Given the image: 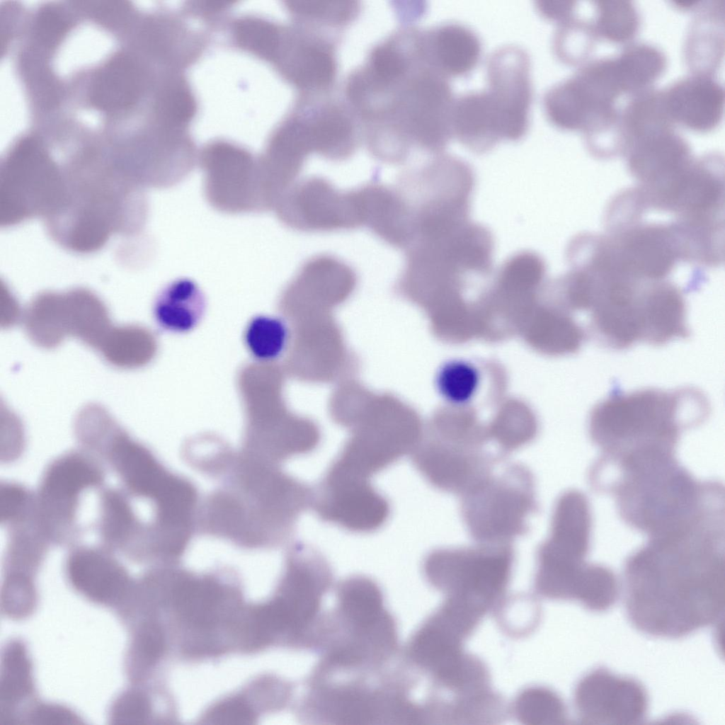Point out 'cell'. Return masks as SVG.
<instances>
[{
	"label": "cell",
	"instance_id": "6da1fadb",
	"mask_svg": "<svg viewBox=\"0 0 725 725\" xmlns=\"http://www.w3.org/2000/svg\"><path fill=\"white\" fill-rule=\"evenodd\" d=\"M724 523L703 518L649 537L624 569L627 616L656 638L681 639L724 611Z\"/></svg>",
	"mask_w": 725,
	"mask_h": 725
},
{
	"label": "cell",
	"instance_id": "7a4b0ae2",
	"mask_svg": "<svg viewBox=\"0 0 725 725\" xmlns=\"http://www.w3.org/2000/svg\"><path fill=\"white\" fill-rule=\"evenodd\" d=\"M343 96L370 154L401 164L415 151L443 153L453 137L455 98L448 79L404 45L370 57L347 76Z\"/></svg>",
	"mask_w": 725,
	"mask_h": 725
},
{
	"label": "cell",
	"instance_id": "3957f363",
	"mask_svg": "<svg viewBox=\"0 0 725 725\" xmlns=\"http://www.w3.org/2000/svg\"><path fill=\"white\" fill-rule=\"evenodd\" d=\"M219 486L201 501L198 532L244 549L279 547L311 506L312 487L239 450Z\"/></svg>",
	"mask_w": 725,
	"mask_h": 725
},
{
	"label": "cell",
	"instance_id": "277c9868",
	"mask_svg": "<svg viewBox=\"0 0 725 725\" xmlns=\"http://www.w3.org/2000/svg\"><path fill=\"white\" fill-rule=\"evenodd\" d=\"M675 453L649 447L603 459L590 470V484L614 496L620 516L630 527L649 537L670 532L697 516L717 486L696 479Z\"/></svg>",
	"mask_w": 725,
	"mask_h": 725
},
{
	"label": "cell",
	"instance_id": "5b68a950",
	"mask_svg": "<svg viewBox=\"0 0 725 725\" xmlns=\"http://www.w3.org/2000/svg\"><path fill=\"white\" fill-rule=\"evenodd\" d=\"M709 413L707 396L692 387L612 392L592 408L588 429L600 453L646 447L676 450L681 433L702 423Z\"/></svg>",
	"mask_w": 725,
	"mask_h": 725
},
{
	"label": "cell",
	"instance_id": "8992f818",
	"mask_svg": "<svg viewBox=\"0 0 725 725\" xmlns=\"http://www.w3.org/2000/svg\"><path fill=\"white\" fill-rule=\"evenodd\" d=\"M494 239L471 219L414 240L406 250L401 285L412 292L457 299L472 280L493 275Z\"/></svg>",
	"mask_w": 725,
	"mask_h": 725
},
{
	"label": "cell",
	"instance_id": "52a82bcc",
	"mask_svg": "<svg viewBox=\"0 0 725 725\" xmlns=\"http://www.w3.org/2000/svg\"><path fill=\"white\" fill-rule=\"evenodd\" d=\"M236 382L244 412L241 452L281 466L316 449L319 442L316 429L293 417L285 406L281 372L275 362L246 364Z\"/></svg>",
	"mask_w": 725,
	"mask_h": 725
},
{
	"label": "cell",
	"instance_id": "ba28073f",
	"mask_svg": "<svg viewBox=\"0 0 725 725\" xmlns=\"http://www.w3.org/2000/svg\"><path fill=\"white\" fill-rule=\"evenodd\" d=\"M500 464L459 496L462 519L476 543H510L529 532L527 520L539 511L529 468Z\"/></svg>",
	"mask_w": 725,
	"mask_h": 725
},
{
	"label": "cell",
	"instance_id": "9c48e42d",
	"mask_svg": "<svg viewBox=\"0 0 725 725\" xmlns=\"http://www.w3.org/2000/svg\"><path fill=\"white\" fill-rule=\"evenodd\" d=\"M514 561L510 543H477L435 548L425 556L422 571L428 583L445 598L486 614L506 590Z\"/></svg>",
	"mask_w": 725,
	"mask_h": 725
},
{
	"label": "cell",
	"instance_id": "30bf717a",
	"mask_svg": "<svg viewBox=\"0 0 725 725\" xmlns=\"http://www.w3.org/2000/svg\"><path fill=\"white\" fill-rule=\"evenodd\" d=\"M372 670H343L351 675L312 673L307 701L310 719L316 724H399L404 694L392 673L376 684L367 682ZM326 674V673H323ZM333 675V674H329ZM370 677V676H369Z\"/></svg>",
	"mask_w": 725,
	"mask_h": 725
},
{
	"label": "cell",
	"instance_id": "8fae6325",
	"mask_svg": "<svg viewBox=\"0 0 725 725\" xmlns=\"http://www.w3.org/2000/svg\"><path fill=\"white\" fill-rule=\"evenodd\" d=\"M333 581V569L321 552L302 541L291 544L280 593L268 603L280 632L313 649L324 615L323 600Z\"/></svg>",
	"mask_w": 725,
	"mask_h": 725
},
{
	"label": "cell",
	"instance_id": "7c38bea8",
	"mask_svg": "<svg viewBox=\"0 0 725 725\" xmlns=\"http://www.w3.org/2000/svg\"><path fill=\"white\" fill-rule=\"evenodd\" d=\"M98 458L81 449L66 452L45 467L35 492V513L51 545L74 542L81 535L77 513L84 492L101 487L105 473Z\"/></svg>",
	"mask_w": 725,
	"mask_h": 725
},
{
	"label": "cell",
	"instance_id": "4fadbf2b",
	"mask_svg": "<svg viewBox=\"0 0 725 725\" xmlns=\"http://www.w3.org/2000/svg\"><path fill=\"white\" fill-rule=\"evenodd\" d=\"M23 322L39 347L52 348L72 336L98 351L115 326L103 301L84 288L39 293L26 307Z\"/></svg>",
	"mask_w": 725,
	"mask_h": 725
},
{
	"label": "cell",
	"instance_id": "5bb4252c",
	"mask_svg": "<svg viewBox=\"0 0 725 725\" xmlns=\"http://www.w3.org/2000/svg\"><path fill=\"white\" fill-rule=\"evenodd\" d=\"M620 93L606 72L588 62L569 78L552 86L544 94L548 120L564 130H581L587 137L607 130L616 123L615 103Z\"/></svg>",
	"mask_w": 725,
	"mask_h": 725
},
{
	"label": "cell",
	"instance_id": "9a60e30c",
	"mask_svg": "<svg viewBox=\"0 0 725 725\" xmlns=\"http://www.w3.org/2000/svg\"><path fill=\"white\" fill-rule=\"evenodd\" d=\"M200 164L205 197L216 210L237 215L273 209L260 162L246 150L216 142L204 149Z\"/></svg>",
	"mask_w": 725,
	"mask_h": 725
},
{
	"label": "cell",
	"instance_id": "2e32d148",
	"mask_svg": "<svg viewBox=\"0 0 725 725\" xmlns=\"http://www.w3.org/2000/svg\"><path fill=\"white\" fill-rule=\"evenodd\" d=\"M310 508L323 522L358 534L379 530L391 515L389 500L370 479L333 462L312 487Z\"/></svg>",
	"mask_w": 725,
	"mask_h": 725
},
{
	"label": "cell",
	"instance_id": "e0dca14e",
	"mask_svg": "<svg viewBox=\"0 0 725 725\" xmlns=\"http://www.w3.org/2000/svg\"><path fill=\"white\" fill-rule=\"evenodd\" d=\"M287 227L303 232H329L361 227L353 189L341 191L326 178L297 180L273 207Z\"/></svg>",
	"mask_w": 725,
	"mask_h": 725
},
{
	"label": "cell",
	"instance_id": "ac0fdd59",
	"mask_svg": "<svg viewBox=\"0 0 725 725\" xmlns=\"http://www.w3.org/2000/svg\"><path fill=\"white\" fill-rule=\"evenodd\" d=\"M573 702L582 724H640L649 710V696L639 681L603 667L579 680Z\"/></svg>",
	"mask_w": 725,
	"mask_h": 725
},
{
	"label": "cell",
	"instance_id": "d6986e66",
	"mask_svg": "<svg viewBox=\"0 0 725 725\" xmlns=\"http://www.w3.org/2000/svg\"><path fill=\"white\" fill-rule=\"evenodd\" d=\"M592 524L586 496L576 489L561 493L553 508L549 534L537 549L536 571L562 574L584 564L590 547Z\"/></svg>",
	"mask_w": 725,
	"mask_h": 725
},
{
	"label": "cell",
	"instance_id": "ffe728a7",
	"mask_svg": "<svg viewBox=\"0 0 725 725\" xmlns=\"http://www.w3.org/2000/svg\"><path fill=\"white\" fill-rule=\"evenodd\" d=\"M610 256L622 272L640 280H661L682 258L674 224L639 223L612 229Z\"/></svg>",
	"mask_w": 725,
	"mask_h": 725
},
{
	"label": "cell",
	"instance_id": "44dd1931",
	"mask_svg": "<svg viewBox=\"0 0 725 725\" xmlns=\"http://www.w3.org/2000/svg\"><path fill=\"white\" fill-rule=\"evenodd\" d=\"M486 76L485 90L498 117L503 139L520 140L528 129L532 98L527 53L515 45L499 47L488 59Z\"/></svg>",
	"mask_w": 725,
	"mask_h": 725
},
{
	"label": "cell",
	"instance_id": "7402d4cb",
	"mask_svg": "<svg viewBox=\"0 0 725 725\" xmlns=\"http://www.w3.org/2000/svg\"><path fill=\"white\" fill-rule=\"evenodd\" d=\"M624 153L630 173L646 193L663 187L694 160L690 146L673 128L634 139Z\"/></svg>",
	"mask_w": 725,
	"mask_h": 725
},
{
	"label": "cell",
	"instance_id": "603a6c76",
	"mask_svg": "<svg viewBox=\"0 0 725 725\" xmlns=\"http://www.w3.org/2000/svg\"><path fill=\"white\" fill-rule=\"evenodd\" d=\"M663 91L665 104L673 123L705 132L720 123L724 107V89L709 74L681 79Z\"/></svg>",
	"mask_w": 725,
	"mask_h": 725
},
{
	"label": "cell",
	"instance_id": "cb8c5ba5",
	"mask_svg": "<svg viewBox=\"0 0 725 725\" xmlns=\"http://www.w3.org/2000/svg\"><path fill=\"white\" fill-rule=\"evenodd\" d=\"M353 191L361 227L392 246L407 249L413 236L412 215L398 189L372 183Z\"/></svg>",
	"mask_w": 725,
	"mask_h": 725
},
{
	"label": "cell",
	"instance_id": "d4e9b609",
	"mask_svg": "<svg viewBox=\"0 0 725 725\" xmlns=\"http://www.w3.org/2000/svg\"><path fill=\"white\" fill-rule=\"evenodd\" d=\"M72 549L66 570L79 592L102 603H113L123 595L129 586V576L112 552L102 546H78Z\"/></svg>",
	"mask_w": 725,
	"mask_h": 725
},
{
	"label": "cell",
	"instance_id": "484cf974",
	"mask_svg": "<svg viewBox=\"0 0 725 725\" xmlns=\"http://www.w3.org/2000/svg\"><path fill=\"white\" fill-rule=\"evenodd\" d=\"M421 43L428 65L448 79L469 74L481 57V42L478 35L457 23L421 29Z\"/></svg>",
	"mask_w": 725,
	"mask_h": 725
},
{
	"label": "cell",
	"instance_id": "4316f807",
	"mask_svg": "<svg viewBox=\"0 0 725 725\" xmlns=\"http://www.w3.org/2000/svg\"><path fill=\"white\" fill-rule=\"evenodd\" d=\"M147 529L148 524L139 518L126 491L116 488L102 489L96 524L101 546L110 552H122L137 558Z\"/></svg>",
	"mask_w": 725,
	"mask_h": 725
},
{
	"label": "cell",
	"instance_id": "83f0119b",
	"mask_svg": "<svg viewBox=\"0 0 725 725\" xmlns=\"http://www.w3.org/2000/svg\"><path fill=\"white\" fill-rule=\"evenodd\" d=\"M453 137L469 150L486 153L503 140L499 121L486 90L469 92L455 99Z\"/></svg>",
	"mask_w": 725,
	"mask_h": 725
},
{
	"label": "cell",
	"instance_id": "f1b7e54d",
	"mask_svg": "<svg viewBox=\"0 0 725 725\" xmlns=\"http://www.w3.org/2000/svg\"><path fill=\"white\" fill-rule=\"evenodd\" d=\"M142 80L139 70L130 57L115 56L95 74L89 89V98L96 108L106 112L123 110L139 96Z\"/></svg>",
	"mask_w": 725,
	"mask_h": 725
},
{
	"label": "cell",
	"instance_id": "f546056e",
	"mask_svg": "<svg viewBox=\"0 0 725 725\" xmlns=\"http://www.w3.org/2000/svg\"><path fill=\"white\" fill-rule=\"evenodd\" d=\"M205 296L191 280L181 278L165 286L157 295L153 313L158 325L176 333L195 328L203 316Z\"/></svg>",
	"mask_w": 725,
	"mask_h": 725
},
{
	"label": "cell",
	"instance_id": "4dcf8cb0",
	"mask_svg": "<svg viewBox=\"0 0 725 725\" xmlns=\"http://www.w3.org/2000/svg\"><path fill=\"white\" fill-rule=\"evenodd\" d=\"M220 585L212 578H196L179 573L174 600L179 614L188 622L208 627L215 621L222 600Z\"/></svg>",
	"mask_w": 725,
	"mask_h": 725
},
{
	"label": "cell",
	"instance_id": "1f68e13d",
	"mask_svg": "<svg viewBox=\"0 0 725 725\" xmlns=\"http://www.w3.org/2000/svg\"><path fill=\"white\" fill-rule=\"evenodd\" d=\"M158 344L154 333L143 326H114L98 351L110 365L122 369L146 365L156 355Z\"/></svg>",
	"mask_w": 725,
	"mask_h": 725
},
{
	"label": "cell",
	"instance_id": "d6a6232c",
	"mask_svg": "<svg viewBox=\"0 0 725 725\" xmlns=\"http://www.w3.org/2000/svg\"><path fill=\"white\" fill-rule=\"evenodd\" d=\"M615 59L623 93L630 96L650 89L667 64L663 52L646 43L629 45Z\"/></svg>",
	"mask_w": 725,
	"mask_h": 725
},
{
	"label": "cell",
	"instance_id": "836d02e7",
	"mask_svg": "<svg viewBox=\"0 0 725 725\" xmlns=\"http://www.w3.org/2000/svg\"><path fill=\"white\" fill-rule=\"evenodd\" d=\"M481 372L473 361L452 358L436 370L434 385L439 396L450 406H468L476 396L481 385Z\"/></svg>",
	"mask_w": 725,
	"mask_h": 725
},
{
	"label": "cell",
	"instance_id": "e575fe53",
	"mask_svg": "<svg viewBox=\"0 0 725 725\" xmlns=\"http://www.w3.org/2000/svg\"><path fill=\"white\" fill-rule=\"evenodd\" d=\"M244 339L248 350L256 361L275 362L287 353L291 341V330L283 318L258 315L246 325Z\"/></svg>",
	"mask_w": 725,
	"mask_h": 725
},
{
	"label": "cell",
	"instance_id": "d590c367",
	"mask_svg": "<svg viewBox=\"0 0 725 725\" xmlns=\"http://www.w3.org/2000/svg\"><path fill=\"white\" fill-rule=\"evenodd\" d=\"M287 7L306 24L340 34L361 12L360 3L353 1H292Z\"/></svg>",
	"mask_w": 725,
	"mask_h": 725
},
{
	"label": "cell",
	"instance_id": "8d00e7d4",
	"mask_svg": "<svg viewBox=\"0 0 725 725\" xmlns=\"http://www.w3.org/2000/svg\"><path fill=\"white\" fill-rule=\"evenodd\" d=\"M595 4V17L591 25L595 35L616 43L627 42L634 38L640 18L632 2L607 0Z\"/></svg>",
	"mask_w": 725,
	"mask_h": 725
},
{
	"label": "cell",
	"instance_id": "74e56055",
	"mask_svg": "<svg viewBox=\"0 0 725 725\" xmlns=\"http://www.w3.org/2000/svg\"><path fill=\"white\" fill-rule=\"evenodd\" d=\"M513 713L525 724H561L567 718L561 698L544 687H530L521 691L513 704Z\"/></svg>",
	"mask_w": 725,
	"mask_h": 725
},
{
	"label": "cell",
	"instance_id": "f35d334b",
	"mask_svg": "<svg viewBox=\"0 0 725 725\" xmlns=\"http://www.w3.org/2000/svg\"><path fill=\"white\" fill-rule=\"evenodd\" d=\"M32 688L31 665L25 647L18 641L11 642L2 656L1 700L15 702L28 695Z\"/></svg>",
	"mask_w": 725,
	"mask_h": 725
},
{
	"label": "cell",
	"instance_id": "ab89813d",
	"mask_svg": "<svg viewBox=\"0 0 725 725\" xmlns=\"http://www.w3.org/2000/svg\"><path fill=\"white\" fill-rule=\"evenodd\" d=\"M554 50L564 62L576 64L587 56L592 45V26L577 20L574 14L558 23Z\"/></svg>",
	"mask_w": 725,
	"mask_h": 725
},
{
	"label": "cell",
	"instance_id": "60d3db41",
	"mask_svg": "<svg viewBox=\"0 0 725 725\" xmlns=\"http://www.w3.org/2000/svg\"><path fill=\"white\" fill-rule=\"evenodd\" d=\"M234 35L243 48L263 57H273L280 44L278 30L261 20L240 21L234 28Z\"/></svg>",
	"mask_w": 725,
	"mask_h": 725
},
{
	"label": "cell",
	"instance_id": "b9f144b4",
	"mask_svg": "<svg viewBox=\"0 0 725 725\" xmlns=\"http://www.w3.org/2000/svg\"><path fill=\"white\" fill-rule=\"evenodd\" d=\"M35 595L29 575L8 573L1 589V607L8 615L22 617L33 609Z\"/></svg>",
	"mask_w": 725,
	"mask_h": 725
},
{
	"label": "cell",
	"instance_id": "7bdbcfd3",
	"mask_svg": "<svg viewBox=\"0 0 725 725\" xmlns=\"http://www.w3.org/2000/svg\"><path fill=\"white\" fill-rule=\"evenodd\" d=\"M35 492L13 481L0 484V519L3 525L30 511L33 507Z\"/></svg>",
	"mask_w": 725,
	"mask_h": 725
},
{
	"label": "cell",
	"instance_id": "ee69618b",
	"mask_svg": "<svg viewBox=\"0 0 725 725\" xmlns=\"http://www.w3.org/2000/svg\"><path fill=\"white\" fill-rule=\"evenodd\" d=\"M164 647L162 630L158 624L147 622L137 631L132 647V657L142 666H149L160 657Z\"/></svg>",
	"mask_w": 725,
	"mask_h": 725
},
{
	"label": "cell",
	"instance_id": "f6af8a7d",
	"mask_svg": "<svg viewBox=\"0 0 725 725\" xmlns=\"http://www.w3.org/2000/svg\"><path fill=\"white\" fill-rule=\"evenodd\" d=\"M150 705L147 698L138 692H127L115 702L111 720L115 724H137L149 717Z\"/></svg>",
	"mask_w": 725,
	"mask_h": 725
},
{
	"label": "cell",
	"instance_id": "bcb514c9",
	"mask_svg": "<svg viewBox=\"0 0 725 725\" xmlns=\"http://www.w3.org/2000/svg\"><path fill=\"white\" fill-rule=\"evenodd\" d=\"M67 21L58 9L47 6L38 12L35 23V34L45 47L55 45L65 34Z\"/></svg>",
	"mask_w": 725,
	"mask_h": 725
},
{
	"label": "cell",
	"instance_id": "7dc6e473",
	"mask_svg": "<svg viewBox=\"0 0 725 725\" xmlns=\"http://www.w3.org/2000/svg\"><path fill=\"white\" fill-rule=\"evenodd\" d=\"M207 719L212 724H249L254 719L250 706L241 698H230L216 705Z\"/></svg>",
	"mask_w": 725,
	"mask_h": 725
},
{
	"label": "cell",
	"instance_id": "c3c4849f",
	"mask_svg": "<svg viewBox=\"0 0 725 725\" xmlns=\"http://www.w3.org/2000/svg\"><path fill=\"white\" fill-rule=\"evenodd\" d=\"M195 110L192 96L183 89L176 88L169 91L162 102V112L166 119L175 125L188 122Z\"/></svg>",
	"mask_w": 725,
	"mask_h": 725
},
{
	"label": "cell",
	"instance_id": "681fc988",
	"mask_svg": "<svg viewBox=\"0 0 725 725\" xmlns=\"http://www.w3.org/2000/svg\"><path fill=\"white\" fill-rule=\"evenodd\" d=\"M31 724L38 725L77 724L79 718L69 709L58 705L42 704L32 712Z\"/></svg>",
	"mask_w": 725,
	"mask_h": 725
},
{
	"label": "cell",
	"instance_id": "f907efd6",
	"mask_svg": "<svg viewBox=\"0 0 725 725\" xmlns=\"http://www.w3.org/2000/svg\"><path fill=\"white\" fill-rule=\"evenodd\" d=\"M576 2L569 1H537L536 8L543 17L557 23L572 16L576 11Z\"/></svg>",
	"mask_w": 725,
	"mask_h": 725
}]
</instances>
